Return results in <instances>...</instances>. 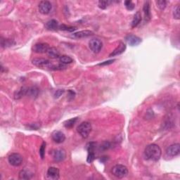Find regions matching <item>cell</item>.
I'll list each match as a JSON object with an SVG mask.
<instances>
[{"instance_id":"3","label":"cell","mask_w":180,"mask_h":180,"mask_svg":"<svg viewBox=\"0 0 180 180\" xmlns=\"http://www.w3.org/2000/svg\"><path fill=\"white\" fill-rule=\"evenodd\" d=\"M92 125L89 122H83L78 127V132L80 134L82 137L86 138L88 137L89 134L92 131Z\"/></svg>"},{"instance_id":"20","label":"cell","mask_w":180,"mask_h":180,"mask_svg":"<svg viewBox=\"0 0 180 180\" xmlns=\"http://www.w3.org/2000/svg\"><path fill=\"white\" fill-rule=\"evenodd\" d=\"M27 90L28 89L25 87H23L19 90H18L17 92H16L14 94V97L16 99H19L22 98L23 96L26 95L27 94Z\"/></svg>"},{"instance_id":"5","label":"cell","mask_w":180,"mask_h":180,"mask_svg":"<svg viewBox=\"0 0 180 180\" xmlns=\"http://www.w3.org/2000/svg\"><path fill=\"white\" fill-rule=\"evenodd\" d=\"M52 157L56 162H62L66 158V151L62 149H55L52 151Z\"/></svg>"},{"instance_id":"32","label":"cell","mask_w":180,"mask_h":180,"mask_svg":"<svg viewBox=\"0 0 180 180\" xmlns=\"http://www.w3.org/2000/svg\"><path fill=\"white\" fill-rule=\"evenodd\" d=\"M110 1H99V7L101 9H105L108 7V4H109Z\"/></svg>"},{"instance_id":"26","label":"cell","mask_w":180,"mask_h":180,"mask_svg":"<svg viewBox=\"0 0 180 180\" xmlns=\"http://www.w3.org/2000/svg\"><path fill=\"white\" fill-rule=\"evenodd\" d=\"M59 29L62 30H66L68 32H74L77 29L76 27H70V26H67L66 25H59Z\"/></svg>"},{"instance_id":"22","label":"cell","mask_w":180,"mask_h":180,"mask_svg":"<svg viewBox=\"0 0 180 180\" xmlns=\"http://www.w3.org/2000/svg\"><path fill=\"white\" fill-rule=\"evenodd\" d=\"M39 92V89L37 87H33L28 88L27 90V94L33 98H36L37 96H38Z\"/></svg>"},{"instance_id":"1","label":"cell","mask_w":180,"mask_h":180,"mask_svg":"<svg viewBox=\"0 0 180 180\" xmlns=\"http://www.w3.org/2000/svg\"><path fill=\"white\" fill-rule=\"evenodd\" d=\"M162 151L161 148L157 144H149L144 150V155L148 160L152 161H158L161 158Z\"/></svg>"},{"instance_id":"18","label":"cell","mask_w":180,"mask_h":180,"mask_svg":"<svg viewBox=\"0 0 180 180\" xmlns=\"http://www.w3.org/2000/svg\"><path fill=\"white\" fill-rule=\"evenodd\" d=\"M33 174L30 171L27 170H23L19 173V179H30L33 177Z\"/></svg>"},{"instance_id":"24","label":"cell","mask_w":180,"mask_h":180,"mask_svg":"<svg viewBox=\"0 0 180 180\" xmlns=\"http://www.w3.org/2000/svg\"><path fill=\"white\" fill-rule=\"evenodd\" d=\"M15 44V41L12 40V39H1V47L5 48V47H9L12 46L13 44Z\"/></svg>"},{"instance_id":"36","label":"cell","mask_w":180,"mask_h":180,"mask_svg":"<svg viewBox=\"0 0 180 180\" xmlns=\"http://www.w3.org/2000/svg\"><path fill=\"white\" fill-rule=\"evenodd\" d=\"M115 61V60L113 59V60H110V61H105V62L102 63H100V64H99V66H106V65H109V64H111L112 63H113Z\"/></svg>"},{"instance_id":"30","label":"cell","mask_w":180,"mask_h":180,"mask_svg":"<svg viewBox=\"0 0 180 180\" xmlns=\"http://www.w3.org/2000/svg\"><path fill=\"white\" fill-rule=\"evenodd\" d=\"M66 67L64 64H58V65H52L51 69V70H63V69L66 68Z\"/></svg>"},{"instance_id":"23","label":"cell","mask_w":180,"mask_h":180,"mask_svg":"<svg viewBox=\"0 0 180 180\" xmlns=\"http://www.w3.org/2000/svg\"><path fill=\"white\" fill-rule=\"evenodd\" d=\"M59 61L62 64H70L73 62V59L70 56H67V55H63L59 57Z\"/></svg>"},{"instance_id":"34","label":"cell","mask_w":180,"mask_h":180,"mask_svg":"<svg viewBox=\"0 0 180 180\" xmlns=\"http://www.w3.org/2000/svg\"><path fill=\"white\" fill-rule=\"evenodd\" d=\"M63 93H64V90H57L56 92V93H55V94H54L55 97L59 98V96H61V95H62L63 94Z\"/></svg>"},{"instance_id":"8","label":"cell","mask_w":180,"mask_h":180,"mask_svg":"<svg viewBox=\"0 0 180 180\" xmlns=\"http://www.w3.org/2000/svg\"><path fill=\"white\" fill-rule=\"evenodd\" d=\"M51 10V4L49 1H41L39 4V11L42 14H48Z\"/></svg>"},{"instance_id":"7","label":"cell","mask_w":180,"mask_h":180,"mask_svg":"<svg viewBox=\"0 0 180 180\" xmlns=\"http://www.w3.org/2000/svg\"><path fill=\"white\" fill-rule=\"evenodd\" d=\"M33 63L35 66L39 68H51L52 64L49 60L42 58H36L33 60Z\"/></svg>"},{"instance_id":"35","label":"cell","mask_w":180,"mask_h":180,"mask_svg":"<svg viewBox=\"0 0 180 180\" xmlns=\"http://www.w3.org/2000/svg\"><path fill=\"white\" fill-rule=\"evenodd\" d=\"M68 97L70 99H74L75 96H76V93L75 92H73L72 90H69L68 91Z\"/></svg>"},{"instance_id":"2","label":"cell","mask_w":180,"mask_h":180,"mask_svg":"<svg viewBox=\"0 0 180 180\" xmlns=\"http://www.w3.org/2000/svg\"><path fill=\"white\" fill-rule=\"evenodd\" d=\"M112 173L115 177L120 178L125 177L128 174V170L123 165H116L112 168Z\"/></svg>"},{"instance_id":"14","label":"cell","mask_w":180,"mask_h":180,"mask_svg":"<svg viewBox=\"0 0 180 180\" xmlns=\"http://www.w3.org/2000/svg\"><path fill=\"white\" fill-rule=\"evenodd\" d=\"M94 35V33L92 31L90 30H82L79 31L78 33H73L72 37H75L77 39H80V38H84V37H87Z\"/></svg>"},{"instance_id":"33","label":"cell","mask_w":180,"mask_h":180,"mask_svg":"<svg viewBox=\"0 0 180 180\" xmlns=\"http://www.w3.org/2000/svg\"><path fill=\"white\" fill-rule=\"evenodd\" d=\"M157 5L160 9L163 10L165 9L166 5H167V1H164V0H161V1H157Z\"/></svg>"},{"instance_id":"27","label":"cell","mask_w":180,"mask_h":180,"mask_svg":"<svg viewBox=\"0 0 180 180\" xmlns=\"http://www.w3.org/2000/svg\"><path fill=\"white\" fill-rule=\"evenodd\" d=\"M124 6H125L126 9L129 10V11H132V10H133L134 9V7H135L134 4L132 2V1H129V0L124 1Z\"/></svg>"},{"instance_id":"16","label":"cell","mask_w":180,"mask_h":180,"mask_svg":"<svg viewBox=\"0 0 180 180\" xmlns=\"http://www.w3.org/2000/svg\"><path fill=\"white\" fill-rule=\"evenodd\" d=\"M125 49H126V45L124 44V43L120 42L119 45L118 46L117 48L115 49V50L113 51L111 54L109 55V57L116 56H118V55L121 54L124 52V51H125Z\"/></svg>"},{"instance_id":"25","label":"cell","mask_w":180,"mask_h":180,"mask_svg":"<svg viewBox=\"0 0 180 180\" xmlns=\"http://www.w3.org/2000/svg\"><path fill=\"white\" fill-rule=\"evenodd\" d=\"M78 118H71V119L66 120V122H64V125L66 128H72L73 126L75 125V124L76 123V122L78 121Z\"/></svg>"},{"instance_id":"31","label":"cell","mask_w":180,"mask_h":180,"mask_svg":"<svg viewBox=\"0 0 180 180\" xmlns=\"http://www.w3.org/2000/svg\"><path fill=\"white\" fill-rule=\"evenodd\" d=\"M179 6L177 5V7H176L175 8V9H174L173 11V16L174 18H175V19H179V16H180V14H179Z\"/></svg>"},{"instance_id":"15","label":"cell","mask_w":180,"mask_h":180,"mask_svg":"<svg viewBox=\"0 0 180 180\" xmlns=\"http://www.w3.org/2000/svg\"><path fill=\"white\" fill-rule=\"evenodd\" d=\"M47 56H48L49 58L53 59H59V57L61 56L60 52H59V51L56 48V47H49L48 51H47Z\"/></svg>"},{"instance_id":"12","label":"cell","mask_w":180,"mask_h":180,"mask_svg":"<svg viewBox=\"0 0 180 180\" xmlns=\"http://www.w3.org/2000/svg\"><path fill=\"white\" fill-rule=\"evenodd\" d=\"M126 40L130 46L134 47L139 45L141 42V39L139 37L133 35H129L126 37Z\"/></svg>"},{"instance_id":"17","label":"cell","mask_w":180,"mask_h":180,"mask_svg":"<svg viewBox=\"0 0 180 180\" xmlns=\"http://www.w3.org/2000/svg\"><path fill=\"white\" fill-rule=\"evenodd\" d=\"M143 10H144V16H145V20L146 21H149L151 18V8H150L149 1H145V3H144V5Z\"/></svg>"},{"instance_id":"9","label":"cell","mask_w":180,"mask_h":180,"mask_svg":"<svg viewBox=\"0 0 180 180\" xmlns=\"http://www.w3.org/2000/svg\"><path fill=\"white\" fill-rule=\"evenodd\" d=\"M180 153V145L179 144H175L170 146L166 150V153L167 156L171 157H175L179 154Z\"/></svg>"},{"instance_id":"21","label":"cell","mask_w":180,"mask_h":180,"mask_svg":"<svg viewBox=\"0 0 180 180\" xmlns=\"http://www.w3.org/2000/svg\"><path fill=\"white\" fill-rule=\"evenodd\" d=\"M46 27L47 29L49 30H54L58 29L59 27V25L58 21H56V20H51V21H48L46 24Z\"/></svg>"},{"instance_id":"4","label":"cell","mask_w":180,"mask_h":180,"mask_svg":"<svg viewBox=\"0 0 180 180\" xmlns=\"http://www.w3.org/2000/svg\"><path fill=\"white\" fill-rule=\"evenodd\" d=\"M8 161H9V163L11 165L14 166V167H18V166H20L22 164L23 157L19 153H12L9 156Z\"/></svg>"},{"instance_id":"28","label":"cell","mask_w":180,"mask_h":180,"mask_svg":"<svg viewBox=\"0 0 180 180\" xmlns=\"http://www.w3.org/2000/svg\"><path fill=\"white\" fill-rule=\"evenodd\" d=\"M95 159V153L94 151H88V156H87V162L89 163H91L94 161Z\"/></svg>"},{"instance_id":"10","label":"cell","mask_w":180,"mask_h":180,"mask_svg":"<svg viewBox=\"0 0 180 180\" xmlns=\"http://www.w3.org/2000/svg\"><path fill=\"white\" fill-rule=\"evenodd\" d=\"M49 49V45L47 43H38L34 45L33 47V51L37 54H43V53H47L48 49Z\"/></svg>"},{"instance_id":"29","label":"cell","mask_w":180,"mask_h":180,"mask_svg":"<svg viewBox=\"0 0 180 180\" xmlns=\"http://www.w3.org/2000/svg\"><path fill=\"white\" fill-rule=\"evenodd\" d=\"M45 149H46V143L43 142L41 144L40 149H39V155H40L41 159H44L45 156Z\"/></svg>"},{"instance_id":"19","label":"cell","mask_w":180,"mask_h":180,"mask_svg":"<svg viewBox=\"0 0 180 180\" xmlns=\"http://www.w3.org/2000/svg\"><path fill=\"white\" fill-rule=\"evenodd\" d=\"M141 13H140V12L138 11V12H136L135 13V15H134V16L133 18V20H132V28H134V27L137 26V25L141 23Z\"/></svg>"},{"instance_id":"6","label":"cell","mask_w":180,"mask_h":180,"mask_svg":"<svg viewBox=\"0 0 180 180\" xmlns=\"http://www.w3.org/2000/svg\"><path fill=\"white\" fill-rule=\"evenodd\" d=\"M89 46L94 53H99L101 50L103 44L101 41L98 39H92L89 42Z\"/></svg>"},{"instance_id":"13","label":"cell","mask_w":180,"mask_h":180,"mask_svg":"<svg viewBox=\"0 0 180 180\" xmlns=\"http://www.w3.org/2000/svg\"><path fill=\"white\" fill-rule=\"evenodd\" d=\"M47 177L49 179L56 180L59 178V170L54 167H51L47 171Z\"/></svg>"},{"instance_id":"11","label":"cell","mask_w":180,"mask_h":180,"mask_svg":"<svg viewBox=\"0 0 180 180\" xmlns=\"http://www.w3.org/2000/svg\"><path fill=\"white\" fill-rule=\"evenodd\" d=\"M52 139L54 142L57 144H61L66 140V136L65 134L60 131H54L51 135Z\"/></svg>"}]
</instances>
